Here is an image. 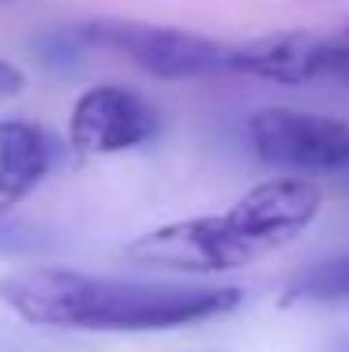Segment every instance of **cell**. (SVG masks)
I'll return each mask as SVG.
<instances>
[{
  "instance_id": "cell-13",
  "label": "cell",
  "mask_w": 349,
  "mask_h": 352,
  "mask_svg": "<svg viewBox=\"0 0 349 352\" xmlns=\"http://www.w3.org/2000/svg\"><path fill=\"white\" fill-rule=\"evenodd\" d=\"M346 38H349V30H346Z\"/></svg>"
},
{
  "instance_id": "cell-7",
  "label": "cell",
  "mask_w": 349,
  "mask_h": 352,
  "mask_svg": "<svg viewBox=\"0 0 349 352\" xmlns=\"http://www.w3.org/2000/svg\"><path fill=\"white\" fill-rule=\"evenodd\" d=\"M61 146L30 120H0V221L41 188L53 173Z\"/></svg>"
},
{
  "instance_id": "cell-1",
  "label": "cell",
  "mask_w": 349,
  "mask_h": 352,
  "mask_svg": "<svg viewBox=\"0 0 349 352\" xmlns=\"http://www.w3.org/2000/svg\"><path fill=\"white\" fill-rule=\"evenodd\" d=\"M233 285L98 278L64 266H27L0 278V304L30 326L83 333H151L207 322L240 307Z\"/></svg>"
},
{
  "instance_id": "cell-8",
  "label": "cell",
  "mask_w": 349,
  "mask_h": 352,
  "mask_svg": "<svg viewBox=\"0 0 349 352\" xmlns=\"http://www.w3.org/2000/svg\"><path fill=\"white\" fill-rule=\"evenodd\" d=\"M289 304H342L349 300V255L315 263L297 274L286 289Z\"/></svg>"
},
{
  "instance_id": "cell-12",
  "label": "cell",
  "mask_w": 349,
  "mask_h": 352,
  "mask_svg": "<svg viewBox=\"0 0 349 352\" xmlns=\"http://www.w3.org/2000/svg\"><path fill=\"white\" fill-rule=\"evenodd\" d=\"M342 352H349V341H346V345H342Z\"/></svg>"
},
{
  "instance_id": "cell-6",
  "label": "cell",
  "mask_w": 349,
  "mask_h": 352,
  "mask_svg": "<svg viewBox=\"0 0 349 352\" xmlns=\"http://www.w3.org/2000/svg\"><path fill=\"white\" fill-rule=\"evenodd\" d=\"M342 64V38H319L304 30L286 34H263L244 45H233L229 72L252 75L271 82H312V79H335Z\"/></svg>"
},
{
  "instance_id": "cell-9",
  "label": "cell",
  "mask_w": 349,
  "mask_h": 352,
  "mask_svg": "<svg viewBox=\"0 0 349 352\" xmlns=\"http://www.w3.org/2000/svg\"><path fill=\"white\" fill-rule=\"evenodd\" d=\"M83 49H87V45L79 41L76 27H72V30H45V34L34 38L38 60L45 64V68H53V72H72L79 64Z\"/></svg>"
},
{
  "instance_id": "cell-10",
  "label": "cell",
  "mask_w": 349,
  "mask_h": 352,
  "mask_svg": "<svg viewBox=\"0 0 349 352\" xmlns=\"http://www.w3.org/2000/svg\"><path fill=\"white\" fill-rule=\"evenodd\" d=\"M45 240H38V232L19 229V225H0V255H23V251H38Z\"/></svg>"
},
{
  "instance_id": "cell-3",
  "label": "cell",
  "mask_w": 349,
  "mask_h": 352,
  "mask_svg": "<svg viewBox=\"0 0 349 352\" xmlns=\"http://www.w3.org/2000/svg\"><path fill=\"white\" fill-rule=\"evenodd\" d=\"M76 34L87 49L120 53L154 79H199V75L229 72V53H233V45L214 41L207 34L154 27V23H131V19H90L79 23Z\"/></svg>"
},
{
  "instance_id": "cell-2",
  "label": "cell",
  "mask_w": 349,
  "mask_h": 352,
  "mask_svg": "<svg viewBox=\"0 0 349 352\" xmlns=\"http://www.w3.org/2000/svg\"><path fill=\"white\" fill-rule=\"evenodd\" d=\"M323 191L301 176L263 180L237 199L226 214L184 217L136 236L124 255L151 270L222 274L244 270L293 244L319 217Z\"/></svg>"
},
{
  "instance_id": "cell-11",
  "label": "cell",
  "mask_w": 349,
  "mask_h": 352,
  "mask_svg": "<svg viewBox=\"0 0 349 352\" xmlns=\"http://www.w3.org/2000/svg\"><path fill=\"white\" fill-rule=\"evenodd\" d=\"M23 90H27V75H23V68L0 56V102H12V98H19Z\"/></svg>"
},
{
  "instance_id": "cell-5",
  "label": "cell",
  "mask_w": 349,
  "mask_h": 352,
  "mask_svg": "<svg viewBox=\"0 0 349 352\" xmlns=\"http://www.w3.org/2000/svg\"><path fill=\"white\" fill-rule=\"evenodd\" d=\"M162 131V116L139 90L102 82L83 90L68 116V142L79 154L109 157L139 150Z\"/></svg>"
},
{
  "instance_id": "cell-4",
  "label": "cell",
  "mask_w": 349,
  "mask_h": 352,
  "mask_svg": "<svg viewBox=\"0 0 349 352\" xmlns=\"http://www.w3.org/2000/svg\"><path fill=\"white\" fill-rule=\"evenodd\" d=\"M248 142L260 162L282 173H338L349 165V124L319 113L260 109L248 120Z\"/></svg>"
}]
</instances>
